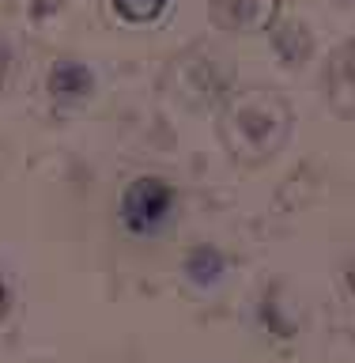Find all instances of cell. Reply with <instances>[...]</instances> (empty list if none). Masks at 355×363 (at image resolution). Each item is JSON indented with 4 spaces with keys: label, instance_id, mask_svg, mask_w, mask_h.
Instances as JSON below:
<instances>
[{
    "label": "cell",
    "instance_id": "6da1fadb",
    "mask_svg": "<svg viewBox=\"0 0 355 363\" xmlns=\"http://www.w3.org/2000/svg\"><path fill=\"white\" fill-rule=\"evenodd\" d=\"M170 201H174V193H170L167 182L136 178L133 186L125 189V197H121V220H125V227H129L133 235H147V231H155V227L167 220Z\"/></svg>",
    "mask_w": 355,
    "mask_h": 363
},
{
    "label": "cell",
    "instance_id": "7a4b0ae2",
    "mask_svg": "<svg viewBox=\"0 0 355 363\" xmlns=\"http://www.w3.org/2000/svg\"><path fill=\"white\" fill-rule=\"evenodd\" d=\"M276 106V99H249L246 106H235L231 118H227V129H238V136L246 133H261V144H265V155H272L280 147L276 136H269V129L261 121H265V113Z\"/></svg>",
    "mask_w": 355,
    "mask_h": 363
},
{
    "label": "cell",
    "instance_id": "3957f363",
    "mask_svg": "<svg viewBox=\"0 0 355 363\" xmlns=\"http://www.w3.org/2000/svg\"><path fill=\"white\" fill-rule=\"evenodd\" d=\"M53 95H61V99H84L87 91H91V72L84 65H57L53 68Z\"/></svg>",
    "mask_w": 355,
    "mask_h": 363
},
{
    "label": "cell",
    "instance_id": "277c9868",
    "mask_svg": "<svg viewBox=\"0 0 355 363\" xmlns=\"http://www.w3.org/2000/svg\"><path fill=\"white\" fill-rule=\"evenodd\" d=\"M170 8V0H113V11L125 23H155Z\"/></svg>",
    "mask_w": 355,
    "mask_h": 363
}]
</instances>
